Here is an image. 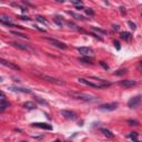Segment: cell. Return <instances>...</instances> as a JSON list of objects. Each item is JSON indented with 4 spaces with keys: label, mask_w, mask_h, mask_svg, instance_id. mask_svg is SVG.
Listing matches in <instances>:
<instances>
[{
    "label": "cell",
    "mask_w": 142,
    "mask_h": 142,
    "mask_svg": "<svg viewBox=\"0 0 142 142\" xmlns=\"http://www.w3.org/2000/svg\"><path fill=\"white\" fill-rule=\"evenodd\" d=\"M128 24L130 26V28H131L132 30H135V29H137V24H134V22H132V21H129V22H128Z\"/></svg>",
    "instance_id": "cell-28"
},
{
    "label": "cell",
    "mask_w": 142,
    "mask_h": 142,
    "mask_svg": "<svg viewBox=\"0 0 142 142\" xmlns=\"http://www.w3.org/2000/svg\"><path fill=\"white\" fill-rule=\"evenodd\" d=\"M79 61L80 62H83V63H92L93 58L90 57V55H82V57L79 58Z\"/></svg>",
    "instance_id": "cell-15"
},
{
    "label": "cell",
    "mask_w": 142,
    "mask_h": 142,
    "mask_svg": "<svg viewBox=\"0 0 142 142\" xmlns=\"http://www.w3.org/2000/svg\"><path fill=\"white\" fill-rule=\"evenodd\" d=\"M141 100H142V95H137V97L131 98L129 102H128V107L129 108H137L138 105L140 104Z\"/></svg>",
    "instance_id": "cell-6"
},
{
    "label": "cell",
    "mask_w": 142,
    "mask_h": 142,
    "mask_svg": "<svg viewBox=\"0 0 142 142\" xmlns=\"http://www.w3.org/2000/svg\"><path fill=\"white\" fill-rule=\"evenodd\" d=\"M77 50L79 51L82 55H90L93 53V50L89 47H79V48H77Z\"/></svg>",
    "instance_id": "cell-10"
},
{
    "label": "cell",
    "mask_w": 142,
    "mask_h": 142,
    "mask_svg": "<svg viewBox=\"0 0 142 142\" xmlns=\"http://www.w3.org/2000/svg\"><path fill=\"white\" fill-rule=\"evenodd\" d=\"M119 84H120L121 87L128 89V88H131V87H133V86H135V84H137V81H135V80L126 79V80H122V81H120V83Z\"/></svg>",
    "instance_id": "cell-9"
},
{
    "label": "cell",
    "mask_w": 142,
    "mask_h": 142,
    "mask_svg": "<svg viewBox=\"0 0 142 142\" xmlns=\"http://www.w3.org/2000/svg\"><path fill=\"white\" fill-rule=\"evenodd\" d=\"M10 45L18 48V49H20V50H24V51H28V52H32L33 51V48L30 45H27V43H21V42H18V41H13V42H11Z\"/></svg>",
    "instance_id": "cell-4"
},
{
    "label": "cell",
    "mask_w": 142,
    "mask_h": 142,
    "mask_svg": "<svg viewBox=\"0 0 142 142\" xmlns=\"http://www.w3.org/2000/svg\"><path fill=\"white\" fill-rule=\"evenodd\" d=\"M11 33L13 36H16V37H19V38H24V39H28V36L27 34H24V33H20L18 31H11Z\"/></svg>",
    "instance_id": "cell-21"
},
{
    "label": "cell",
    "mask_w": 142,
    "mask_h": 142,
    "mask_svg": "<svg viewBox=\"0 0 142 142\" xmlns=\"http://www.w3.org/2000/svg\"><path fill=\"white\" fill-rule=\"evenodd\" d=\"M92 29H93V31L98 32V33H101V34H107V31H105V30L99 29V28H95V27H93V28H92Z\"/></svg>",
    "instance_id": "cell-25"
},
{
    "label": "cell",
    "mask_w": 142,
    "mask_h": 142,
    "mask_svg": "<svg viewBox=\"0 0 142 142\" xmlns=\"http://www.w3.org/2000/svg\"><path fill=\"white\" fill-rule=\"evenodd\" d=\"M68 13H69V15H70L71 17H73V18L78 19V20H84L83 16H81V15H78V13H76V12H72V11H68Z\"/></svg>",
    "instance_id": "cell-19"
},
{
    "label": "cell",
    "mask_w": 142,
    "mask_h": 142,
    "mask_svg": "<svg viewBox=\"0 0 142 142\" xmlns=\"http://www.w3.org/2000/svg\"><path fill=\"white\" fill-rule=\"evenodd\" d=\"M100 131L103 133V135H105L107 138H110V139H112L113 137H114V134L112 133V132L110 131V130H108V129H104V128H101L100 129Z\"/></svg>",
    "instance_id": "cell-17"
},
{
    "label": "cell",
    "mask_w": 142,
    "mask_h": 142,
    "mask_svg": "<svg viewBox=\"0 0 142 142\" xmlns=\"http://www.w3.org/2000/svg\"><path fill=\"white\" fill-rule=\"evenodd\" d=\"M114 47L117 48V50H120V49H121V47H120V43H119V41H114Z\"/></svg>",
    "instance_id": "cell-31"
},
{
    "label": "cell",
    "mask_w": 142,
    "mask_h": 142,
    "mask_svg": "<svg viewBox=\"0 0 142 142\" xmlns=\"http://www.w3.org/2000/svg\"><path fill=\"white\" fill-rule=\"evenodd\" d=\"M24 108L28 109V110H33V109L37 108V104L33 102H31V101H27V102L24 103Z\"/></svg>",
    "instance_id": "cell-16"
},
{
    "label": "cell",
    "mask_w": 142,
    "mask_h": 142,
    "mask_svg": "<svg viewBox=\"0 0 142 142\" xmlns=\"http://www.w3.org/2000/svg\"><path fill=\"white\" fill-rule=\"evenodd\" d=\"M55 1H57V2H61V3L64 2V0H55Z\"/></svg>",
    "instance_id": "cell-37"
},
{
    "label": "cell",
    "mask_w": 142,
    "mask_h": 142,
    "mask_svg": "<svg viewBox=\"0 0 142 142\" xmlns=\"http://www.w3.org/2000/svg\"><path fill=\"white\" fill-rule=\"evenodd\" d=\"M9 105H10V103L6 101L5 95H3V92H1V103H0V111H1V112H3L6 109L8 108Z\"/></svg>",
    "instance_id": "cell-11"
},
{
    "label": "cell",
    "mask_w": 142,
    "mask_h": 142,
    "mask_svg": "<svg viewBox=\"0 0 142 142\" xmlns=\"http://www.w3.org/2000/svg\"><path fill=\"white\" fill-rule=\"evenodd\" d=\"M9 89L15 92H22V93H31L30 89H24V88H18V87H10Z\"/></svg>",
    "instance_id": "cell-14"
},
{
    "label": "cell",
    "mask_w": 142,
    "mask_h": 142,
    "mask_svg": "<svg viewBox=\"0 0 142 142\" xmlns=\"http://www.w3.org/2000/svg\"><path fill=\"white\" fill-rule=\"evenodd\" d=\"M113 29L114 30H119V26H116V24H113V27H112Z\"/></svg>",
    "instance_id": "cell-36"
},
{
    "label": "cell",
    "mask_w": 142,
    "mask_h": 142,
    "mask_svg": "<svg viewBox=\"0 0 142 142\" xmlns=\"http://www.w3.org/2000/svg\"><path fill=\"white\" fill-rule=\"evenodd\" d=\"M32 126H37L40 129H45V130H52V126L48 123H43V122H36V123H32Z\"/></svg>",
    "instance_id": "cell-12"
},
{
    "label": "cell",
    "mask_w": 142,
    "mask_h": 142,
    "mask_svg": "<svg viewBox=\"0 0 142 142\" xmlns=\"http://www.w3.org/2000/svg\"><path fill=\"white\" fill-rule=\"evenodd\" d=\"M120 36H121V39H123V40H130L131 39V33H129V32H121Z\"/></svg>",
    "instance_id": "cell-20"
},
{
    "label": "cell",
    "mask_w": 142,
    "mask_h": 142,
    "mask_svg": "<svg viewBox=\"0 0 142 142\" xmlns=\"http://www.w3.org/2000/svg\"><path fill=\"white\" fill-rule=\"evenodd\" d=\"M36 20L41 22V24H48V20L45 19L43 17H41V16H36Z\"/></svg>",
    "instance_id": "cell-22"
},
{
    "label": "cell",
    "mask_w": 142,
    "mask_h": 142,
    "mask_svg": "<svg viewBox=\"0 0 142 142\" xmlns=\"http://www.w3.org/2000/svg\"><path fill=\"white\" fill-rule=\"evenodd\" d=\"M53 21H55V24H58V26H62L63 24H64V21H63V19H62V17H60V16H55V18H53Z\"/></svg>",
    "instance_id": "cell-18"
},
{
    "label": "cell",
    "mask_w": 142,
    "mask_h": 142,
    "mask_svg": "<svg viewBox=\"0 0 142 142\" xmlns=\"http://www.w3.org/2000/svg\"><path fill=\"white\" fill-rule=\"evenodd\" d=\"M119 103L118 102H112V103H107V104H102L99 107V109L102 111H113L118 108Z\"/></svg>",
    "instance_id": "cell-7"
},
{
    "label": "cell",
    "mask_w": 142,
    "mask_h": 142,
    "mask_svg": "<svg viewBox=\"0 0 142 142\" xmlns=\"http://www.w3.org/2000/svg\"><path fill=\"white\" fill-rule=\"evenodd\" d=\"M120 10H121L122 15H124V13H126V10H124V8H123V7H120Z\"/></svg>",
    "instance_id": "cell-35"
},
{
    "label": "cell",
    "mask_w": 142,
    "mask_h": 142,
    "mask_svg": "<svg viewBox=\"0 0 142 142\" xmlns=\"http://www.w3.org/2000/svg\"><path fill=\"white\" fill-rule=\"evenodd\" d=\"M76 9H78V10H83V5L82 6H76Z\"/></svg>",
    "instance_id": "cell-34"
},
{
    "label": "cell",
    "mask_w": 142,
    "mask_h": 142,
    "mask_svg": "<svg viewBox=\"0 0 142 142\" xmlns=\"http://www.w3.org/2000/svg\"><path fill=\"white\" fill-rule=\"evenodd\" d=\"M68 95L71 98H73L76 100H81V101H86V102H95L98 101V98L93 97L91 95H87L83 92H77V91H69Z\"/></svg>",
    "instance_id": "cell-1"
},
{
    "label": "cell",
    "mask_w": 142,
    "mask_h": 142,
    "mask_svg": "<svg viewBox=\"0 0 142 142\" xmlns=\"http://www.w3.org/2000/svg\"><path fill=\"white\" fill-rule=\"evenodd\" d=\"M128 123H129L130 126H138V124H139V122H138L137 120H129V121H128Z\"/></svg>",
    "instance_id": "cell-29"
},
{
    "label": "cell",
    "mask_w": 142,
    "mask_h": 142,
    "mask_svg": "<svg viewBox=\"0 0 142 142\" xmlns=\"http://www.w3.org/2000/svg\"><path fill=\"white\" fill-rule=\"evenodd\" d=\"M129 138L130 139H132L133 141H138V140H139V137H138L137 132H131V133L129 134Z\"/></svg>",
    "instance_id": "cell-23"
},
{
    "label": "cell",
    "mask_w": 142,
    "mask_h": 142,
    "mask_svg": "<svg viewBox=\"0 0 142 142\" xmlns=\"http://www.w3.org/2000/svg\"><path fill=\"white\" fill-rule=\"evenodd\" d=\"M84 10H86V13H87L88 16H93V15H95V12H93L91 9H84Z\"/></svg>",
    "instance_id": "cell-30"
},
{
    "label": "cell",
    "mask_w": 142,
    "mask_h": 142,
    "mask_svg": "<svg viewBox=\"0 0 142 142\" xmlns=\"http://www.w3.org/2000/svg\"><path fill=\"white\" fill-rule=\"evenodd\" d=\"M0 63H1L2 66H6V67H8V68L13 69V70H20V68H19L18 66H16V64H13L12 62H9V61L3 60V59H0Z\"/></svg>",
    "instance_id": "cell-13"
},
{
    "label": "cell",
    "mask_w": 142,
    "mask_h": 142,
    "mask_svg": "<svg viewBox=\"0 0 142 142\" xmlns=\"http://www.w3.org/2000/svg\"><path fill=\"white\" fill-rule=\"evenodd\" d=\"M19 19H22V20H27V21H29V20H31V18H29V17H24V16H20V17H18Z\"/></svg>",
    "instance_id": "cell-33"
},
{
    "label": "cell",
    "mask_w": 142,
    "mask_h": 142,
    "mask_svg": "<svg viewBox=\"0 0 142 142\" xmlns=\"http://www.w3.org/2000/svg\"><path fill=\"white\" fill-rule=\"evenodd\" d=\"M78 81H79V83L86 84V86H89V87L98 88V89L108 87V86H110V84H111V83H109V82H107V83H102V82H101V83H95V82H91V81H89V80H87V79H83V78H79V79H78Z\"/></svg>",
    "instance_id": "cell-2"
},
{
    "label": "cell",
    "mask_w": 142,
    "mask_h": 142,
    "mask_svg": "<svg viewBox=\"0 0 142 142\" xmlns=\"http://www.w3.org/2000/svg\"><path fill=\"white\" fill-rule=\"evenodd\" d=\"M38 77H40L42 80H45V81H48L50 82V83H55V84H58V86H64L66 84V82L62 81V80L60 79H57V78H53V77L51 76H48V74H38Z\"/></svg>",
    "instance_id": "cell-3"
},
{
    "label": "cell",
    "mask_w": 142,
    "mask_h": 142,
    "mask_svg": "<svg viewBox=\"0 0 142 142\" xmlns=\"http://www.w3.org/2000/svg\"><path fill=\"white\" fill-rule=\"evenodd\" d=\"M60 113L62 114L64 118L67 119H70V120H76L77 119V113L73 112V111H70V110H61Z\"/></svg>",
    "instance_id": "cell-8"
},
{
    "label": "cell",
    "mask_w": 142,
    "mask_h": 142,
    "mask_svg": "<svg viewBox=\"0 0 142 142\" xmlns=\"http://www.w3.org/2000/svg\"><path fill=\"white\" fill-rule=\"evenodd\" d=\"M71 3H73L74 6H82L83 2H82V0H70Z\"/></svg>",
    "instance_id": "cell-26"
},
{
    "label": "cell",
    "mask_w": 142,
    "mask_h": 142,
    "mask_svg": "<svg viewBox=\"0 0 142 142\" xmlns=\"http://www.w3.org/2000/svg\"><path fill=\"white\" fill-rule=\"evenodd\" d=\"M34 99H36V101H38L39 103H41V104H47V101H46V100H42V99H40L39 97H34Z\"/></svg>",
    "instance_id": "cell-27"
},
{
    "label": "cell",
    "mask_w": 142,
    "mask_h": 142,
    "mask_svg": "<svg viewBox=\"0 0 142 142\" xmlns=\"http://www.w3.org/2000/svg\"><path fill=\"white\" fill-rule=\"evenodd\" d=\"M99 63H100V64H101V66H102V67H103V68H104V69H105V70H108V69H109L108 64H105V63H104V62H103V61H100V62H99Z\"/></svg>",
    "instance_id": "cell-32"
},
{
    "label": "cell",
    "mask_w": 142,
    "mask_h": 142,
    "mask_svg": "<svg viewBox=\"0 0 142 142\" xmlns=\"http://www.w3.org/2000/svg\"><path fill=\"white\" fill-rule=\"evenodd\" d=\"M128 72V70L126 69H121V70H118V71H116L114 72V76H121V74H124V73H126Z\"/></svg>",
    "instance_id": "cell-24"
},
{
    "label": "cell",
    "mask_w": 142,
    "mask_h": 142,
    "mask_svg": "<svg viewBox=\"0 0 142 142\" xmlns=\"http://www.w3.org/2000/svg\"><path fill=\"white\" fill-rule=\"evenodd\" d=\"M46 40L50 42L52 46L59 48V49H62V50L67 49V45H66V43H63V42L59 41V40H57V39H53V38H46Z\"/></svg>",
    "instance_id": "cell-5"
}]
</instances>
